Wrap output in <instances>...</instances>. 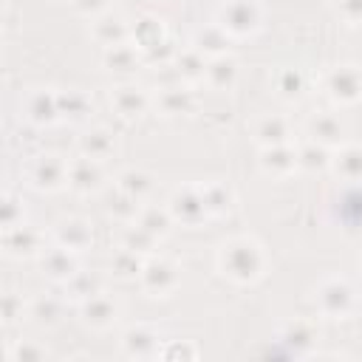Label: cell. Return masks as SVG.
<instances>
[{"label": "cell", "instance_id": "1", "mask_svg": "<svg viewBox=\"0 0 362 362\" xmlns=\"http://www.w3.org/2000/svg\"><path fill=\"white\" fill-rule=\"evenodd\" d=\"M218 272L235 286H255L266 274V249L252 235H235L218 246Z\"/></svg>", "mask_w": 362, "mask_h": 362}, {"label": "cell", "instance_id": "2", "mask_svg": "<svg viewBox=\"0 0 362 362\" xmlns=\"http://www.w3.org/2000/svg\"><path fill=\"white\" fill-rule=\"evenodd\" d=\"M215 23L232 37V40H246L255 37L263 25V8L257 0H223L218 6Z\"/></svg>", "mask_w": 362, "mask_h": 362}, {"label": "cell", "instance_id": "3", "mask_svg": "<svg viewBox=\"0 0 362 362\" xmlns=\"http://www.w3.org/2000/svg\"><path fill=\"white\" fill-rule=\"evenodd\" d=\"M322 93L337 107H351L362 102V65L342 62L322 74Z\"/></svg>", "mask_w": 362, "mask_h": 362}, {"label": "cell", "instance_id": "4", "mask_svg": "<svg viewBox=\"0 0 362 362\" xmlns=\"http://www.w3.org/2000/svg\"><path fill=\"white\" fill-rule=\"evenodd\" d=\"M317 311L328 320H345L356 305V288L348 277H325L314 291Z\"/></svg>", "mask_w": 362, "mask_h": 362}, {"label": "cell", "instance_id": "5", "mask_svg": "<svg viewBox=\"0 0 362 362\" xmlns=\"http://www.w3.org/2000/svg\"><path fill=\"white\" fill-rule=\"evenodd\" d=\"M139 286L150 297H167L181 286V266L167 255H150L139 274Z\"/></svg>", "mask_w": 362, "mask_h": 362}, {"label": "cell", "instance_id": "6", "mask_svg": "<svg viewBox=\"0 0 362 362\" xmlns=\"http://www.w3.org/2000/svg\"><path fill=\"white\" fill-rule=\"evenodd\" d=\"M167 209L181 226H201L209 221V209L201 192V184H181L167 195Z\"/></svg>", "mask_w": 362, "mask_h": 362}, {"label": "cell", "instance_id": "7", "mask_svg": "<svg viewBox=\"0 0 362 362\" xmlns=\"http://www.w3.org/2000/svg\"><path fill=\"white\" fill-rule=\"evenodd\" d=\"M28 184L37 192H59L68 187V158L59 153H40L28 164Z\"/></svg>", "mask_w": 362, "mask_h": 362}, {"label": "cell", "instance_id": "8", "mask_svg": "<svg viewBox=\"0 0 362 362\" xmlns=\"http://www.w3.org/2000/svg\"><path fill=\"white\" fill-rule=\"evenodd\" d=\"M0 243H3V255L11 257V260H37L48 249L45 246V235L37 226H31L28 221L3 229Z\"/></svg>", "mask_w": 362, "mask_h": 362}, {"label": "cell", "instance_id": "9", "mask_svg": "<svg viewBox=\"0 0 362 362\" xmlns=\"http://www.w3.org/2000/svg\"><path fill=\"white\" fill-rule=\"evenodd\" d=\"M23 116L34 127H51L62 119L59 113V93L54 88H34L23 99Z\"/></svg>", "mask_w": 362, "mask_h": 362}, {"label": "cell", "instance_id": "10", "mask_svg": "<svg viewBox=\"0 0 362 362\" xmlns=\"http://www.w3.org/2000/svg\"><path fill=\"white\" fill-rule=\"evenodd\" d=\"M153 99L147 93V88L136 85V82H119L110 90V107L124 119V122H136L150 110Z\"/></svg>", "mask_w": 362, "mask_h": 362}, {"label": "cell", "instance_id": "11", "mask_svg": "<svg viewBox=\"0 0 362 362\" xmlns=\"http://www.w3.org/2000/svg\"><path fill=\"white\" fill-rule=\"evenodd\" d=\"M68 187L76 195H96V192H102V187H105L102 161L88 158V156L68 158Z\"/></svg>", "mask_w": 362, "mask_h": 362}, {"label": "cell", "instance_id": "12", "mask_svg": "<svg viewBox=\"0 0 362 362\" xmlns=\"http://www.w3.org/2000/svg\"><path fill=\"white\" fill-rule=\"evenodd\" d=\"M119 345H122V354L127 359H158V348H161V337L153 325H130L122 331L119 337Z\"/></svg>", "mask_w": 362, "mask_h": 362}, {"label": "cell", "instance_id": "13", "mask_svg": "<svg viewBox=\"0 0 362 362\" xmlns=\"http://www.w3.org/2000/svg\"><path fill=\"white\" fill-rule=\"evenodd\" d=\"M51 240L65 246V249H71V252H76V255H82L85 249L93 246V226H90V221H85L79 215H68V218H59L54 223Z\"/></svg>", "mask_w": 362, "mask_h": 362}, {"label": "cell", "instance_id": "14", "mask_svg": "<svg viewBox=\"0 0 362 362\" xmlns=\"http://www.w3.org/2000/svg\"><path fill=\"white\" fill-rule=\"evenodd\" d=\"M37 260H40V272L51 283H59V286H65L79 272V255L71 252V249H65V246H59V243L48 246Z\"/></svg>", "mask_w": 362, "mask_h": 362}, {"label": "cell", "instance_id": "15", "mask_svg": "<svg viewBox=\"0 0 362 362\" xmlns=\"http://www.w3.org/2000/svg\"><path fill=\"white\" fill-rule=\"evenodd\" d=\"M119 311H122L119 303L107 291H99L90 300L79 303V320L90 331H107V328H113L116 320H119Z\"/></svg>", "mask_w": 362, "mask_h": 362}, {"label": "cell", "instance_id": "16", "mask_svg": "<svg viewBox=\"0 0 362 362\" xmlns=\"http://www.w3.org/2000/svg\"><path fill=\"white\" fill-rule=\"evenodd\" d=\"M305 136L325 147H339L345 141V122L334 110H317L305 119Z\"/></svg>", "mask_w": 362, "mask_h": 362}, {"label": "cell", "instance_id": "17", "mask_svg": "<svg viewBox=\"0 0 362 362\" xmlns=\"http://www.w3.org/2000/svg\"><path fill=\"white\" fill-rule=\"evenodd\" d=\"M153 105H156V107L161 110V116H167V119H173V116H187V113H192V107H195V93L189 90L187 82H167V85L158 88Z\"/></svg>", "mask_w": 362, "mask_h": 362}, {"label": "cell", "instance_id": "18", "mask_svg": "<svg viewBox=\"0 0 362 362\" xmlns=\"http://www.w3.org/2000/svg\"><path fill=\"white\" fill-rule=\"evenodd\" d=\"M257 167L272 178H288L297 173V147L294 144H274V147H257Z\"/></svg>", "mask_w": 362, "mask_h": 362}, {"label": "cell", "instance_id": "19", "mask_svg": "<svg viewBox=\"0 0 362 362\" xmlns=\"http://www.w3.org/2000/svg\"><path fill=\"white\" fill-rule=\"evenodd\" d=\"M90 40L99 42L102 48L127 42L130 40V23L119 14H113V11H105V14L90 20Z\"/></svg>", "mask_w": 362, "mask_h": 362}, {"label": "cell", "instance_id": "20", "mask_svg": "<svg viewBox=\"0 0 362 362\" xmlns=\"http://www.w3.org/2000/svg\"><path fill=\"white\" fill-rule=\"evenodd\" d=\"M252 139L257 147H274V144H291V124L286 116L266 113L255 119L252 124Z\"/></svg>", "mask_w": 362, "mask_h": 362}, {"label": "cell", "instance_id": "21", "mask_svg": "<svg viewBox=\"0 0 362 362\" xmlns=\"http://www.w3.org/2000/svg\"><path fill=\"white\" fill-rule=\"evenodd\" d=\"M76 153L96 158V161H107L116 153V136L107 127H85L76 136Z\"/></svg>", "mask_w": 362, "mask_h": 362}, {"label": "cell", "instance_id": "22", "mask_svg": "<svg viewBox=\"0 0 362 362\" xmlns=\"http://www.w3.org/2000/svg\"><path fill=\"white\" fill-rule=\"evenodd\" d=\"M170 34H167V25H164V20L161 17H156V14H139L133 23H130V42L144 54V51H150L153 45H158V42H164Z\"/></svg>", "mask_w": 362, "mask_h": 362}, {"label": "cell", "instance_id": "23", "mask_svg": "<svg viewBox=\"0 0 362 362\" xmlns=\"http://www.w3.org/2000/svg\"><path fill=\"white\" fill-rule=\"evenodd\" d=\"M238 76H240V65H238V59L232 54H221V57H209L206 59L204 82L212 90H232Z\"/></svg>", "mask_w": 362, "mask_h": 362}, {"label": "cell", "instance_id": "24", "mask_svg": "<svg viewBox=\"0 0 362 362\" xmlns=\"http://www.w3.org/2000/svg\"><path fill=\"white\" fill-rule=\"evenodd\" d=\"M277 339L297 356H311V348L317 342V328L308 320H291L280 328Z\"/></svg>", "mask_w": 362, "mask_h": 362}, {"label": "cell", "instance_id": "25", "mask_svg": "<svg viewBox=\"0 0 362 362\" xmlns=\"http://www.w3.org/2000/svg\"><path fill=\"white\" fill-rule=\"evenodd\" d=\"M331 170L351 184H362V144L356 141H342L339 147H334V161Z\"/></svg>", "mask_w": 362, "mask_h": 362}, {"label": "cell", "instance_id": "26", "mask_svg": "<svg viewBox=\"0 0 362 362\" xmlns=\"http://www.w3.org/2000/svg\"><path fill=\"white\" fill-rule=\"evenodd\" d=\"M141 62H144V57H141V51H139L130 40H127V42H119V45H110V48L102 51V65H105L110 74L127 76V74H133Z\"/></svg>", "mask_w": 362, "mask_h": 362}, {"label": "cell", "instance_id": "27", "mask_svg": "<svg viewBox=\"0 0 362 362\" xmlns=\"http://www.w3.org/2000/svg\"><path fill=\"white\" fill-rule=\"evenodd\" d=\"M201 192H204V201H206L209 218L229 215V212H232V206L238 204V195H235L232 184H229V181H221V178L204 181V184H201Z\"/></svg>", "mask_w": 362, "mask_h": 362}, {"label": "cell", "instance_id": "28", "mask_svg": "<svg viewBox=\"0 0 362 362\" xmlns=\"http://www.w3.org/2000/svg\"><path fill=\"white\" fill-rule=\"evenodd\" d=\"M206 59L209 57H204L198 48H181V51H175V57H173V68H175V76L181 79V82H187V85H195V82H201L204 79V74H206Z\"/></svg>", "mask_w": 362, "mask_h": 362}, {"label": "cell", "instance_id": "29", "mask_svg": "<svg viewBox=\"0 0 362 362\" xmlns=\"http://www.w3.org/2000/svg\"><path fill=\"white\" fill-rule=\"evenodd\" d=\"M229 42L232 37L218 25V23H206L195 31L192 37V48H198L204 57H221V54H229Z\"/></svg>", "mask_w": 362, "mask_h": 362}, {"label": "cell", "instance_id": "30", "mask_svg": "<svg viewBox=\"0 0 362 362\" xmlns=\"http://www.w3.org/2000/svg\"><path fill=\"white\" fill-rule=\"evenodd\" d=\"M308 90V76L300 68H280L274 74V93L283 102H300Z\"/></svg>", "mask_w": 362, "mask_h": 362}, {"label": "cell", "instance_id": "31", "mask_svg": "<svg viewBox=\"0 0 362 362\" xmlns=\"http://www.w3.org/2000/svg\"><path fill=\"white\" fill-rule=\"evenodd\" d=\"M331 161H334V150L325 147V144H317V141H305L297 147V167L303 173H325L331 170Z\"/></svg>", "mask_w": 362, "mask_h": 362}, {"label": "cell", "instance_id": "32", "mask_svg": "<svg viewBox=\"0 0 362 362\" xmlns=\"http://www.w3.org/2000/svg\"><path fill=\"white\" fill-rule=\"evenodd\" d=\"M116 187H119L122 192L139 198V201H147L150 192H153V187H156V178H153L147 170H141V167H124V170L116 175Z\"/></svg>", "mask_w": 362, "mask_h": 362}, {"label": "cell", "instance_id": "33", "mask_svg": "<svg viewBox=\"0 0 362 362\" xmlns=\"http://www.w3.org/2000/svg\"><path fill=\"white\" fill-rule=\"evenodd\" d=\"M144 260H147L144 255L119 246V249L110 255V260H107V272H110L116 280H139V274H141V269H144Z\"/></svg>", "mask_w": 362, "mask_h": 362}, {"label": "cell", "instance_id": "34", "mask_svg": "<svg viewBox=\"0 0 362 362\" xmlns=\"http://www.w3.org/2000/svg\"><path fill=\"white\" fill-rule=\"evenodd\" d=\"M99 291H105V277L99 274V272H76L68 283H65V294H68V300H74L76 305L79 303H85V300H90L93 294H99Z\"/></svg>", "mask_w": 362, "mask_h": 362}, {"label": "cell", "instance_id": "35", "mask_svg": "<svg viewBox=\"0 0 362 362\" xmlns=\"http://www.w3.org/2000/svg\"><path fill=\"white\" fill-rule=\"evenodd\" d=\"M119 246L133 249V252L150 257V255H156V249H158V238H156L153 232H147L139 221H133V223H127V226L122 229V235H119Z\"/></svg>", "mask_w": 362, "mask_h": 362}, {"label": "cell", "instance_id": "36", "mask_svg": "<svg viewBox=\"0 0 362 362\" xmlns=\"http://www.w3.org/2000/svg\"><path fill=\"white\" fill-rule=\"evenodd\" d=\"M59 93V113L71 122H82L88 119V113L93 110V102L85 90L79 88H68V90H57Z\"/></svg>", "mask_w": 362, "mask_h": 362}, {"label": "cell", "instance_id": "37", "mask_svg": "<svg viewBox=\"0 0 362 362\" xmlns=\"http://www.w3.org/2000/svg\"><path fill=\"white\" fill-rule=\"evenodd\" d=\"M147 232H153L158 240L161 238H167L170 232H173V226H175V221H173V215H170V209H167V204L164 206H156V204H150V206H141V212H139V218H136Z\"/></svg>", "mask_w": 362, "mask_h": 362}, {"label": "cell", "instance_id": "38", "mask_svg": "<svg viewBox=\"0 0 362 362\" xmlns=\"http://www.w3.org/2000/svg\"><path fill=\"white\" fill-rule=\"evenodd\" d=\"M59 317H62V303L57 300V297H34L31 303H28V320L34 322V325H40V328H51V325H57L59 322Z\"/></svg>", "mask_w": 362, "mask_h": 362}, {"label": "cell", "instance_id": "39", "mask_svg": "<svg viewBox=\"0 0 362 362\" xmlns=\"http://www.w3.org/2000/svg\"><path fill=\"white\" fill-rule=\"evenodd\" d=\"M141 206H144V201H139V198H133V195H127V192H122L116 187L113 195H110V201H107V215L116 218V221H122V223H133L139 218Z\"/></svg>", "mask_w": 362, "mask_h": 362}, {"label": "cell", "instance_id": "40", "mask_svg": "<svg viewBox=\"0 0 362 362\" xmlns=\"http://www.w3.org/2000/svg\"><path fill=\"white\" fill-rule=\"evenodd\" d=\"M6 359L8 362H45L48 348L34 339H17V342L6 345Z\"/></svg>", "mask_w": 362, "mask_h": 362}, {"label": "cell", "instance_id": "41", "mask_svg": "<svg viewBox=\"0 0 362 362\" xmlns=\"http://www.w3.org/2000/svg\"><path fill=\"white\" fill-rule=\"evenodd\" d=\"M0 218H3V229L17 226V223H23V221H25L23 198H20V195H14L11 189H6V192H3V198H0Z\"/></svg>", "mask_w": 362, "mask_h": 362}, {"label": "cell", "instance_id": "42", "mask_svg": "<svg viewBox=\"0 0 362 362\" xmlns=\"http://www.w3.org/2000/svg\"><path fill=\"white\" fill-rule=\"evenodd\" d=\"M0 314H3V325L8 328L14 322H20L23 317H28V303L17 291H6L0 300Z\"/></svg>", "mask_w": 362, "mask_h": 362}, {"label": "cell", "instance_id": "43", "mask_svg": "<svg viewBox=\"0 0 362 362\" xmlns=\"http://www.w3.org/2000/svg\"><path fill=\"white\" fill-rule=\"evenodd\" d=\"M158 359H198V345L189 339H167L158 348Z\"/></svg>", "mask_w": 362, "mask_h": 362}, {"label": "cell", "instance_id": "44", "mask_svg": "<svg viewBox=\"0 0 362 362\" xmlns=\"http://www.w3.org/2000/svg\"><path fill=\"white\" fill-rule=\"evenodd\" d=\"M337 14L348 25H362V0H337L334 3Z\"/></svg>", "mask_w": 362, "mask_h": 362}, {"label": "cell", "instance_id": "45", "mask_svg": "<svg viewBox=\"0 0 362 362\" xmlns=\"http://www.w3.org/2000/svg\"><path fill=\"white\" fill-rule=\"evenodd\" d=\"M68 3H71V8H74L76 14H82V17H88V20L105 14L107 6H110V0H68Z\"/></svg>", "mask_w": 362, "mask_h": 362}, {"label": "cell", "instance_id": "46", "mask_svg": "<svg viewBox=\"0 0 362 362\" xmlns=\"http://www.w3.org/2000/svg\"><path fill=\"white\" fill-rule=\"evenodd\" d=\"M110 3H122V0H110Z\"/></svg>", "mask_w": 362, "mask_h": 362}, {"label": "cell", "instance_id": "47", "mask_svg": "<svg viewBox=\"0 0 362 362\" xmlns=\"http://www.w3.org/2000/svg\"><path fill=\"white\" fill-rule=\"evenodd\" d=\"M359 266H362V257H359Z\"/></svg>", "mask_w": 362, "mask_h": 362}]
</instances>
